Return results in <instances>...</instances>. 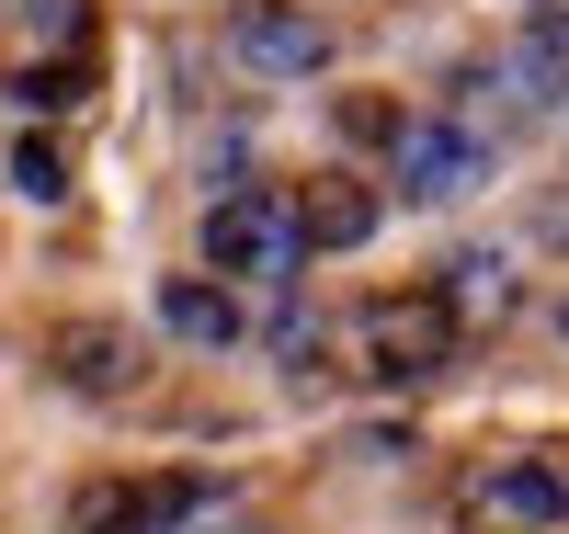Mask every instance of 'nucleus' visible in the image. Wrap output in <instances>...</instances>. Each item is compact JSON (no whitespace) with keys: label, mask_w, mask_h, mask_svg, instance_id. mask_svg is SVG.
I'll return each mask as SVG.
<instances>
[{"label":"nucleus","mask_w":569,"mask_h":534,"mask_svg":"<svg viewBox=\"0 0 569 534\" xmlns=\"http://www.w3.org/2000/svg\"><path fill=\"white\" fill-rule=\"evenodd\" d=\"M23 23L58 34V46H80V34H91V0H23Z\"/></svg>","instance_id":"4468645a"},{"label":"nucleus","mask_w":569,"mask_h":534,"mask_svg":"<svg viewBox=\"0 0 569 534\" xmlns=\"http://www.w3.org/2000/svg\"><path fill=\"white\" fill-rule=\"evenodd\" d=\"M12 182L34 193V205H69V149H58V137H23V149H12Z\"/></svg>","instance_id":"9b49d317"},{"label":"nucleus","mask_w":569,"mask_h":534,"mask_svg":"<svg viewBox=\"0 0 569 534\" xmlns=\"http://www.w3.org/2000/svg\"><path fill=\"white\" fill-rule=\"evenodd\" d=\"M228 46H240L262 80H308V69H330V23H319V12H297V0H240Z\"/></svg>","instance_id":"39448f33"},{"label":"nucleus","mask_w":569,"mask_h":534,"mask_svg":"<svg viewBox=\"0 0 569 534\" xmlns=\"http://www.w3.org/2000/svg\"><path fill=\"white\" fill-rule=\"evenodd\" d=\"M160 319L182 330V342H206V353L240 342V296H228L217 273H171V284H160Z\"/></svg>","instance_id":"6e6552de"},{"label":"nucleus","mask_w":569,"mask_h":534,"mask_svg":"<svg viewBox=\"0 0 569 534\" xmlns=\"http://www.w3.org/2000/svg\"><path fill=\"white\" fill-rule=\"evenodd\" d=\"M456 308L445 296H376L365 308V353H376V375H388V386H421V375H445L456 364Z\"/></svg>","instance_id":"7ed1b4c3"},{"label":"nucleus","mask_w":569,"mask_h":534,"mask_svg":"<svg viewBox=\"0 0 569 534\" xmlns=\"http://www.w3.org/2000/svg\"><path fill=\"white\" fill-rule=\"evenodd\" d=\"M297 251H308V239H297V205H273V193H217V205H206V273H228V284H240V273L284 284Z\"/></svg>","instance_id":"f03ea898"},{"label":"nucleus","mask_w":569,"mask_h":534,"mask_svg":"<svg viewBox=\"0 0 569 534\" xmlns=\"http://www.w3.org/2000/svg\"><path fill=\"white\" fill-rule=\"evenodd\" d=\"M399 103H376V91H353V103H342V137H353V149H399Z\"/></svg>","instance_id":"f8f14e48"},{"label":"nucleus","mask_w":569,"mask_h":534,"mask_svg":"<svg viewBox=\"0 0 569 534\" xmlns=\"http://www.w3.org/2000/svg\"><path fill=\"white\" fill-rule=\"evenodd\" d=\"M12 103H34V114H69V103H80V69H23V80H12Z\"/></svg>","instance_id":"ddd939ff"},{"label":"nucleus","mask_w":569,"mask_h":534,"mask_svg":"<svg viewBox=\"0 0 569 534\" xmlns=\"http://www.w3.org/2000/svg\"><path fill=\"white\" fill-rule=\"evenodd\" d=\"M456 512H467V534H547V523H569V477L547 455H490V466H467Z\"/></svg>","instance_id":"f257e3e1"},{"label":"nucleus","mask_w":569,"mask_h":534,"mask_svg":"<svg viewBox=\"0 0 569 534\" xmlns=\"http://www.w3.org/2000/svg\"><path fill=\"white\" fill-rule=\"evenodd\" d=\"M490 149L467 125H399V193H421V205H445V193H479Z\"/></svg>","instance_id":"423d86ee"},{"label":"nucleus","mask_w":569,"mask_h":534,"mask_svg":"<svg viewBox=\"0 0 569 534\" xmlns=\"http://www.w3.org/2000/svg\"><path fill=\"white\" fill-rule=\"evenodd\" d=\"M558 330H569V308H558Z\"/></svg>","instance_id":"2eb2a0df"},{"label":"nucleus","mask_w":569,"mask_h":534,"mask_svg":"<svg viewBox=\"0 0 569 534\" xmlns=\"http://www.w3.org/2000/svg\"><path fill=\"white\" fill-rule=\"evenodd\" d=\"M58 386H80V399H126V386H137V342L114 319H69L58 330Z\"/></svg>","instance_id":"0eeeda50"},{"label":"nucleus","mask_w":569,"mask_h":534,"mask_svg":"<svg viewBox=\"0 0 569 534\" xmlns=\"http://www.w3.org/2000/svg\"><path fill=\"white\" fill-rule=\"evenodd\" d=\"M182 512H206V523H217L228 501H217V490H194V477H91L69 523H80V534H171Z\"/></svg>","instance_id":"20e7f679"},{"label":"nucleus","mask_w":569,"mask_h":534,"mask_svg":"<svg viewBox=\"0 0 569 534\" xmlns=\"http://www.w3.org/2000/svg\"><path fill=\"white\" fill-rule=\"evenodd\" d=\"M433 296H445L456 319H501V308H512V262H501V251H456Z\"/></svg>","instance_id":"9d476101"},{"label":"nucleus","mask_w":569,"mask_h":534,"mask_svg":"<svg viewBox=\"0 0 569 534\" xmlns=\"http://www.w3.org/2000/svg\"><path fill=\"white\" fill-rule=\"evenodd\" d=\"M365 228H376V193H365V182L330 171V182H308V193H297V239H308V251H353Z\"/></svg>","instance_id":"1a4fd4ad"}]
</instances>
